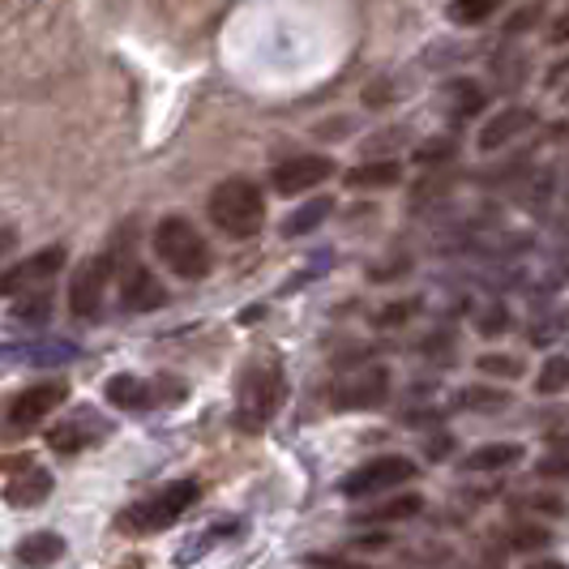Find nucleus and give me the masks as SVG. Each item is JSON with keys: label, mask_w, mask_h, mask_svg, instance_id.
<instances>
[{"label": "nucleus", "mask_w": 569, "mask_h": 569, "mask_svg": "<svg viewBox=\"0 0 569 569\" xmlns=\"http://www.w3.org/2000/svg\"><path fill=\"white\" fill-rule=\"evenodd\" d=\"M527 569H569V566H561V561H531Z\"/></svg>", "instance_id": "35"}, {"label": "nucleus", "mask_w": 569, "mask_h": 569, "mask_svg": "<svg viewBox=\"0 0 569 569\" xmlns=\"http://www.w3.org/2000/svg\"><path fill=\"white\" fill-rule=\"evenodd\" d=\"M446 159H455V138H432L416 150V163H446Z\"/></svg>", "instance_id": "28"}, {"label": "nucleus", "mask_w": 569, "mask_h": 569, "mask_svg": "<svg viewBox=\"0 0 569 569\" xmlns=\"http://www.w3.org/2000/svg\"><path fill=\"white\" fill-rule=\"evenodd\" d=\"M309 566H321V569H365V566H351V561H339V557H309Z\"/></svg>", "instance_id": "32"}, {"label": "nucleus", "mask_w": 569, "mask_h": 569, "mask_svg": "<svg viewBox=\"0 0 569 569\" xmlns=\"http://www.w3.org/2000/svg\"><path fill=\"white\" fill-rule=\"evenodd\" d=\"M548 43H557V48H561V43H569V9H561V18L548 27Z\"/></svg>", "instance_id": "30"}, {"label": "nucleus", "mask_w": 569, "mask_h": 569, "mask_svg": "<svg viewBox=\"0 0 569 569\" xmlns=\"http://www.w3.org/2000/svg\"><path fill=\"white\" fill-rule=\"evenodd\" d=\"M450 450H455V441H450V437H441V441H432V446H428V455L432 458L450 455Z\"/></svg>", "instance_id": "33"}, {"label": "nucleus", "mask_w": 569, "mask_h": 569, "mask_svg": "<svg viewBox=\"0 0 569 569\" xmlns=\"http://www.w3.org/2000/svg\"><path fill=\"white\" fill-rule=\"evenodd\" d=\"M399 180H402V168L395 159H377V163L369 159V163L347 171V189H356V193H377V189H390Z\"/></svg>", "instance_id": "21"}, {"label": "nucleus", "mask_w": 569, "mask_h": 569, "mask_svg": "<svg viewBox=\"0 0 569 569\" xmlns=\"http://www.w3.org/2000/svg\"><path fill=\"white\" fill-rule=\"evenodd\" d=\"M198 497V480H176V485L159 488V492H150L142 501H133V506H124V510L116 513V531L120 536H159V531H168L171 522H180Z\"/></svg>", "instance_id": "2"}, {"label": "nucleus", "mask_w": 569, "mask_h": 569, "mask_svg": "<svg viewBox=\"0 0 569 569\" xmlns=\"http://www.w3.org/2000/svg\"><path fill=\"white\" fill-rule=\"evenodd\" d=\"M458 407H467V411H506L510 399L501 390H462Z\"/></svg>", "instance_id": "27"}, {"label": "nucleus", "mask_w": 569, "mask_h": 569, "mask_svg": "<svg viewBox=\"0 0 569 569\" xmlns=\"http://www.w3.org/2000/svg\"><path fill=\"white\" fill-rule=\"evenodd\" d=\"M540 540H548V536H540V531H518V548H531V543H540Z\"/></svg>", "instance_id": "34"}, {"label": "nucleus", "mask_w": 569, "mask_h": 569, "mask_svg": "<svg viewBox=\"0 0 569 569\" xmlns=\"http://www.w3.org/2000/svg\"><path fill=\"white\" fill-rule=\"evenodd\" d=\"M13 557L27 569H48L64 557V540H60L57 531H34V536H27V540L13 548Z\"/></svg>", "instance_id": "20"}, {"label": "nucleus", "mask_w": 569, "mask_h": 569, "mask_svg": "<svg viewBox=\"0 0 569 569\" xmlns=\"http://www.w3.org/2000/svg\"><path fill=\"white\" fill-rule=\"evenodd\" d=\"M210 223L231 236V240H253L257 231L266 228V198L253 180L244 176H231L223 180L214 193H210Z\"/></svg>", "instance_id": "3"}, {"label": "nucleus", "mask_w": 569, "mask_h": 569, "mask_svg": "<svg viewBox=\"0 0 569 569\" xmlns=\"http://www.w3.org/2000/svg\"><path fill=\"white\" fill-rule=\"evenodd\" d=\"M416 462L402 455H381L365 462V467H356V471H347L339 480V492L342 497H351V501H369V497H381V492H390V488L407 485V480H416Z\"/></svg>", "instance_id": "6"}, {"label": "nucleus", "mask_w": 569, "mask_h": 569, "mask_svg": "<svg viewBox=\"0 0 569 569\" xmlns=\"http://www.w3.org/2000/svg\"><path fill=\"white\" fill-rule=\"evenodd\" d=\"M184 381L180 377H154V381H142L133 372H116L103 386V399L120 407V411H150V407H163V402H180L184 399Z\"/></svg>", "instance_id": "5"}, {"label": "nucleus", "mask_w": 569, "mask_h": 569, "mask_svg": "<svg viewBox=\"0 0 569 569\" xmlns=\"http://www.w3.org/2000/svg\"><path fill=\"white\" fill-rule=\"evenodd\" d=\"M420 510H425L420 492H395L386 501H372L365 510H356V522H402V518H416Z\"/></svg>", "instance_id": "18"}, {"label": "nucleus", "mask_w": 569, "mask_h": 569, "mask_svg": "<svg viewBox=\"0 0 569 569\" xmlns=\"http://www.w3.org/2000/svg\"><path fill=\"white\" fill-rule=\"evenodd\" d=\"M330 214H335V201H330V198H309L305 206H296V210L283 219V236H287V240H300V236H309V231L321 228Z\"/></svg>", "instance_id": "23"}, {"label": "nucleus", "mask_w": 569, "mask_h": 569, "mask_svg": "<svg viewBox=\"0 0 569 569\" xmlns=\"http://www.w3.org/2000/svg\"><path fill=\"white\" fill-rule=\"evenodd\" d=\"M522 458H527V450H522L518 441L480 446V450H471V455L462 458V471H480V476H488V471H510V467H518Z\"/></svg>", "instance_id": "19"}, {"label": "nucleus", "mask_w": 569, "mask_h": 569, "mask_svg": "<svg viewBox=\"0 0 569 569\" xmlns=\"http://www.w3.org/2000/svg\"><path fill=\"white\" fill-rule=\"evenodd\" d=\"M48 317H52V291H48V287L34 291V296L27 291V296L13 300V321H22V326H34V330H39Z\"/></svg>", "instance_id": "24"}, {"label": "nucleus", "mask_w": 569, "mask_h": 569, "mask_svg": "<svg viewBox=\"0 0 569 569\" xmlns=\"http://www.w3.org/2000/svg\"><path fill=\"white\" fill-rule=\"evenodd\" d=\"M335 176V163L321 159V154H296V159H283L270 168V189L279 198H300V193H313L321 180Z\"/></svg>", "instance_id": "12"}, {"label": "nucleus", "mask_w": 569, "mask_h": 569, "mask_svg": "<svg viewBox=\"0 0 569 569\" xmlns=\"http://www.w3.org/2000/svg\"><path fill=\"white\" fill-rule=\"evenodd\" d=\"M441 103H446V112L455 116V120H471V116L485 112L488 94H485V90H480L476 82L458 78V82H450L446 90H441Z\"/></svg>", "instance_id": "22"}, {"label": "nucleus", "mask_w": 569, "mask_h": 569, "mask_svg": "<svg viewBox=\"0 0 569 569\" xmlns=\"http://www.w3.org/2000/svg\"><path fill=\"white\" fill-rule=\"evenodd\" d=\"M60 266H64V249L52 244V249H43V253H34V257H27V261H18V266H9L4 279H0V287H4V296H13V300L27 296V291H43V287L60 274Z\"/></svg>", "instance_id": "13"}, {"label": "nucleus", "mask_w": 569, "mask_h": 569, "mask_svg": "<svg viewBox=\"0 0 569 569\" xmlns=\"http://www.w3.org/2000/svg\"><path fill=\"white\" fill-rule=\"evenodd\" d=\"M386 395H390V372L381 365H365L356 372H342L330 386V407L335 411H372L386 402Z\"/></svg>", "instance_id": "8"}, {"label": "nucleus", "mask_w": 569, "mask_h": 569, "mask_svg": "<svg viewBox=\"0 0 569 569\" xmlns=\"http://www.w3.org/2000/svg\"><path fill=\"white\" fill-rule=\"evenodd\" d=\"M64 399H69V381H39V386H27L22 395H13L9 411H4L9 437H22L30 428H39Z\"/></svg>", "instance_id": "7"}, {"label": "nucleus", "mask_w": 569, "mask_h": 569, "mask_svg": "<svg viewBox=\"0 0 569 569\" xmlns=\"http://www.w3.org/2000/svg\"><path fill=\"white\" fill-rule=\"evenodd\" d=\"M287 399V377L283 365L274 360H253L249 369L240 372V386H236V428L240 432H261L270 428V420L283 411Z\"/></svg>", "instance_id": "1"}, {"label": "nucleus", "mask_w": 569, "mask_h": 569, "mask_svg": "<svg viewBox=\"0 0 569 569\" xmlns=\"http://www.w3.org/2000/svg\"><path fill=\"white\" fill-rule=\"evenodd\" d=\"M240 531H244V522H240V518H219V522H210L206 531H198L193 540H189L184 548H180V552H176V566H193L198 557H210L219 543L240 540Z\"/></svg>", "instance_id": "17"}, {"label": "nucleus", "mask_w": 569, "mask_h": 569, "mask_svg": "<svg viewBox=\"0 0 569 569\" xmlns=\"http://www.w3.org/2000/svg\"><path fill=\"white\" fill-rule=\"evenodd\" d=\"M531 124H536V112H531V108H506V112H497L485 129H480V150H501V146H510L513 138H522Z\"/></svg>", "instance_id": "16"}, {"label": "nucleus", "mask_w": 569, "mask_h": 569, "mask_svg": "<svg viewBox=\"0 0 569 569\" xmlns=\"http://www.w3.org/2000/svg\"><path fill=\"white\" fill-rule=\"evenodd\" d=\"M480 369L485 372H492V377H522V365H518V360H513V356H485V360H480Z\"/></svg>", "instance_id": "29"}, {"label": "nucleus", "mask_w": 569, "mask_h": 569, "mask_svg": "<svg viewBox=\"0 0 569 569\" xmlns=\"http://www.w3.org/2000/svg\"><path fill=\"white\" fill-rule=\"evenodd\" d=\"M566 386H569V356L543 360L540 377H536V390H540V395H561Z\"/></svg>", "instance_id": "26"}, {"label": "nucleus", "mask_w": 569, "mask_h": 569, "mask_svg": "<svg viewBox=\"0 0 569 569\" xmlns=\"http://www.w3.org/2000/svg\"><path fill=\"white\" fill-rule=\"evenodd\" d=\"M497 0H450V22L455 27H480L492 18Z\"/></svg>", "instance_id": "25"}, {"label": "nucleus", "mask_w": 569, "mask_h": 569, "mask_svg": "<svg viewBox=\"0 0 569 569\" xmlns=\"http://www.w3.org/2000/svg\"><path fill=\"white\" fill-rule=\"evenodd\" d=\"M120 291H124V296H120V305H124L129 313H154V309H163V305H168V291H163V283H159L146 266H129Z\"/></svg>", "instance_id": "15"}, {"label": "nucleus", "mask_w": 569, "mask_h": 569, "mask_svg": "<svg viewBox=\"0 0 569 569\" xmlns=\"http://www.w3.org/2000/svg\"><path fill=\"white\" fill-rule=\"evenodd\" d=\"M108 432H112V420L108 416H99V411H90V407H78V411H69L64 420L48 428V446L57 450V455H82L90 446H99V441H108Z\"/></svg>", "instance_id": "9"}, {"label": "nucleus", "mask_w": 569, "mask_h": 569, "mask_svg": "<svg viewBox=\"0 0 569 569\" xmlns=\"http://www.w3.org/2000/svg\"><path fill=\"white\" fill-rule=\"evenodd\" d=\"M4 360L9 365H34V369H52L78 360V342L69 339H30V342H4Z\"/></svg>", "instance_id": "14"}, {"label": "nucleus", "mask_w": 569, "mask_h": 569, "mask_svg": "<svg viewBox=\"0 0 569 569\" xmlns=\"http://www.w3.org/2000/svg\"><path fill=\"white\" fill-rule=\"evenodd\" d=\"M540 476H569V458H543Z\"/></svg>", "instance_id": "31"}, {"label": "nucleus", "mask_w": 569, "mask_h": 569, "mask_svg": "<svg viewBox=\"0 0 569 569\" xmlns=\"http://www.w3.org/2000/svg\"><path fill=\"white\" fill-rule=\"evenodd\" d=\"M150 244H154V257L168 266L176 279L193 283V279H206V274H210V244L201 240V231L193 228L184 214L159 219Z\"/></svg>", "instance_id": "4"}, {"label": "nucleus", "mask_w": 569, "mask_h": 569, "mask_svg": "<svg viewBox=\"0 0 569 569\" xmlns=\"http://www.w3.org/2000/svg\"><path fill=\"white\" fill-rule=\"evenodd\" d=\"M52 471L48 467H39L34 458H13L9 467H4V501L9 506H18V510H30V506H43L48 497H52Z\"/></svg>", "instance_id": "11"}, {"label": "nucleus", "mask_w": 569, "mask_h": 569, "mask_svg": "<svg viewBox=\"0 0 569 569\" xmlns=\"http://www.w3.org/2000/svg\"><path fill=\"white\" fill-rule=\"evenodd\" d=\"M108 279H112V257L108 253L86 257L82 266L73 270V279H69V313L82 317V321L99 313L103 291H108Z\"/></svg>", "instance_id": "10"}]
</instances>
